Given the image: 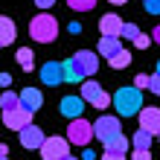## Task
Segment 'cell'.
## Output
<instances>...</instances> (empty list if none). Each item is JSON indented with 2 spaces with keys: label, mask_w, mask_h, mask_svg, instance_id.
<instances>
[{
  "label": "cell",
  "mask_w": 160,
  "mask_h": 160,
  "mask_svg": "<svg viewBox=\"0 0 160 160\" xmlns=\"http://www.w3.org/2000/svg\"><path fill=\"white\" fill-rule=\"evenodd\" d=\"M99 70V55L90 50H79L70 61H64V79L67 82H84Z\"/></svg>",
  "instance_id": "obj_1"
},
{
  "label": "cell",
  "mask_w": 160,
  "mask_h": 160,
  "mask_svg": "<svg viewBox=\"0 0 160 160\" xmlns=\"http://www.w3.org/2000/svg\"><path fill=\"white\" fill-rule=\"evenodd\" d=\"M29 35H32V41H38V44H52L58 38V21H55L50 12L35 15L29 21Z\"/></svg>",
  "instance_id": "obj_2"
},
{
  "label": "cell",
  "mask_w": 160,
  "mask_h": 160,
  "mask_svg": "<svg viewBox=\"0 0 160 160\" xmlns=\"http://www.w3.org/2000/svg\"><path fill=\"white\" fill-rule=\"evenodd\" d=\"M114 105H117V114L119 117H134L143 111V90L140 88H119L114 93Z\"/></svg>",
  "instance_id": "obj_3"
},
{
  "label": "cell",
  "mask_w": 160,
  "mask_h": 160,
  "mask_svg": "<svg viewBox=\"0 0 160 160\" xmlns=\"http://www.w3.org/2000/svg\"><path fill=\"white\" fill-rule=\"evenodd\" d=\"M93 137H96L93 122H88V119H70L67 122V140L73 146H88Z\"/></svg>",
  "instance_id": "obj_4"
},
{
  "label": "cell",
  "mask_w": 160,
  "mask_h": 160,
  "mask_svg": "<svg viewBox=\"0 0 160 160\" xmlns=\"http://www.w3.org/2000/svg\"><path fill=\"white\" fill-rule=\"evenodd\" d=\"M93 131H96V140L99 143H111V140H117L122 134V122L117 117H99L96 122H93Z\"/></svg>",
  "instance_id": "obj_5"
},
{
  "label": "cell",
  "mask_w": 160,
  "mask_h": 160,
  "mask_svg": "<svg viewBox=\"0 0 160 160\" xmlns=\"http://www.w3.org/2000/svg\"><path fill=\"white\" fill-rule=\"evenodd\" d=\"M82 99L88 102V105L99 108V111H105L111 102H114V96H108V93L102 90L96 82H90V79H88V82H82Z\"/></svg>",
  "instance_id": "obj_6"
},
{
  "label": "cell",
  "mask_w": 160,
  "mask_h": 160,
  "mask_svg": "<svg viewBox=\"0 0 160 160\" xmlns=\"http://www.w3.org/2000/svg\"><path fill=\"white\" fill-rule=\"evenodd\" d=\"M70 140L67 137H47V143L41 148V157L44 160H67L70 157Z\"/></svg>",
  "instance_id": "obj_7"
},
{
  "label": "cell",
  "mask_w": 160,
  "mask_h": 160,
  "mask_svg": "<svg viewBox=\"0 0 160 160\" xmlns=\"http://www.w3.org/2000/svg\"><path fill=\"white\" fill-rule=\"evenodd\" d=\"M3 122H6V128H12V131H23L26 125H32V111H26V108L9 111V114H3Z\"/></svg>",
  "instance_id": "obj_8"
},
{
  "label": "cell",
  "mask_w": 160,
  "mask_h": 160,
  "mask_svg": "<svg viewBox=\"0 0 160 160\" xmlns=\"http://www.w3.org/2000/svg\"><path fill=\"white\" fill-rule=\"evenodd\" d=\"M41 82L44 84H61V82H67L64 79V64L61 61H47L44 67H41Z\"/></svg>",
  "instance_id": "obj_9"
},
{
  "label": "cell",
  "mask_w": 160,
  "mask_h": 160,
  "mask_svg": "<svg viewBox=\"0 0 160 160\" xmlns=\"http://www.w3.org/2000/svg\"><path fill=\"white\" fill-rule=\"evenodd\" d=\"M122 29H125V21H122L119 15H102V21H99V32L102 35L122 38Z\"/></svg>",
  "instance_id": "obj_10"
},
{
  "label": "cell",
  "mask_w": 160,
  "mask_h": 160,
  "mask_svg": "<svg viewBox=\"0 0 160 160\" xmlns=\"http://www.w3.org/2000/svg\"><path fill=\"white\" fill-rule=\"evenodd\" d=\"M84 105H88V102H84L82 96H64V99H61V105H58V111H61L67 119H82Z\"/></svg>",
  "instance_id": "obj_11"
},
{
  "label": "cell",
  "mask_w": 160,
  "mask_h": 160,
  "mask_svg": "<svg viewBox=\"0 0 160 160\" xmlns=\"http://www.w3.org/2000/svg\"><path fill=\"white\" fill-rule=\"evenodd\" d=\"M140 128L148 134H160V108H143L140 111Z\"/></svg>",
  "instance_id": "obj_12"
},
{
  "label": "cell",
  "mask_w": 160,
  "mask_h": 160,
  "mask_svg": "<svg viewBox=\"0 0 160 160\" xmlns=\"http://www.w3.org/2000/svg\"><path fill=\"white\" fill-rule=\"evenodd\" d=\"M44 131L38 128V125H26L23 131H21V146L23 148H44Z\"/></svg>",
  "instance_id": "obj_13"
},
{
  "label": "cell",
  "mask_w": 160,
  "mask_h": 160,
  "mask_svg": "<svg viewBox=\"0 0 160 160\" xmlns=\"http://www.w3.org/2000/svg\"><path fill=\"white\" fill-rule=\"evenodd\" d=\"M44 105V96H41V90L38 88H23L21 90V108H26V111H38Z\"/></svg>",
  "instance_id": "obj_14"
},
{
  "label": "cell",
  "mask_w": 160,
  "mask_h": 160,
  "mask_svg": "<svg viewBox=\"0 0 160 160\" xmlns=\"http://www.w3.org/2000/svg\"><path fill=\"white\" fill-rule=\"evenodd\" d=\"M99 52L105 55V58L111 61L117 52H122V44H119V38H111V35H102V41H99Z\"/></svg>",
  "instance_id": "obj_15"
},
{
  "label": "cell",
  "mask_w": 160,
  "mask_h": 160,
  "mask_svg": "<svg viewBox=\"0 0 160 160\" xmlns=\"http://www.w3.org/2000/svg\"><path fill=\"white\" fill-rule=\"evenodd\" d=\"M15 41V23H12V18H0V44L9 47Z\"/></svg>",
  "instance_id": "obj_16"
},
{
  "label": "cell",
  "mask_w": 160,
  "mask_h": 160,
  "mask_svg": "<svg viewBox=\"0 0 160 160\" xmlns=\"http://www.w3.org/2000/svg\"><path fill=\"white\" fill-rule=\"evenodd\" d=\"M0 108H3V114H9V111H18V108H21V93L6 90L3 96H0Z\"/></svg>",
  "instance_id": "obj_17"
},
{
  "label": "cell",
  "mask_w": 160,
  "mask_h": 160,
  "mask_svg": "<svg viewBox=\"0 0 160 160\" xmlns=\"http://www.w3.org/2000/svg\"><path fill=\"white\" fill-rule=\"evenodd\" d=\"M15 58H18V64H21L23 70H32V67H35V52L29 50V47H21Z\"/></svg>",
  "instance_id": "obj_18"
},
{
  "label": "cell",
  "mask_w": 160,
  "mask_h": 160,
  "mask_svg": "<svg viewBox=\"0 0 160 160\" xmlns=\"http://www.w3.org/2000/svg\"><path fill=\"white\" fill-rule=\"evenodd\" d=\"M131 146H134V148H148V146H152V134H148V131H143V128H137V134H134V140H131Z\"/></svg>",
  "instance_id": "obj_19"
},
{
  "label": "cell",
  "mask_w": 160,
  "mask_h": 160,
  "mask_svg": "<svg viewBox=\"0 0 160 160\" xmlns=\"http://www.w3.org/2000/svg\"><path fill=\"white\" fill-rule=\"evenodd\" d=\"M108 64H111L114 70H122V67H128V64H131V52H128V50H122V52H117V55H114V58H111Z\"/></svg>",
  "instance_id": "obj_20"
},
{
  "label": "cell",
  "mask_w": 160,
  "mask_h": 160,
  "mask_svg": "<svg viewBox=\"0 0 160 160\" xmlns=\"http://www.w3.org/2000/svg\"><path fill=\"white\" fill-rule=\"evenodd\" d=\"M108 152H117V154H125V152H128V140H125V137L119 134L117 140H111V143H108Z\"/></svg>",
  "instance_id": "obj_21"
},
{
  "label": "cell",
  "mask_w": 160,
  "mask_h": 160,
  "mask_svg": "<svg viewBox=\"0 0 160 160\" xmlns=\"http://www.w3.org/2000/svg\"><path fill=\"white\" fill-rule=\"evenodd\" d=\"M70 9H76V12H90L93 6H96V0H67Z\"/></svg>",
  "instance_id": "obj_22"
},
{
  "label": "cell",
  "mask_w": 160,
  "mask_h": 160,
  "mask_svg": "<svg viewBox=\"0 0 160 160\" xmlns=\"http://www.w3.org/2000/svg\"><path fill=\"white\" fill-rule=\"evenodd\" d=\"M134 88H140V90L152 88V76H146V73H140V76H134Z\"/></svg>",
  "instance_id": "obj_23"
},
{
  "label": "cell",
  "mask_w": 160,
  "mask_h": 160,
  "mask_svg": "<svg viewBox=\"0 0 160 160\" xmlns=\"http://www.w3.org/2000/svg\"><path fill=\"white\" fill-rule=\"evenodd\" d=\"M137 35H140V29H137V26H134V23H125V29H122V38H128V41H134Z\"/></svg>",
  "instance_id": "obj_24"
},
{
  "label": "cell",
  "mask_w": 160,
  "mask_h": 160,
  "mask_svg": "<svg viewBox=\"0 0 160 160\" xmlns=\"http://www.w3.org/2000/svg\"><path fill=\"white\" fill-rule=\"evenodd\" d=\"M152 41H154V38H148V35H143V32H140L137 38H134V47H137V50H146V47L152 44Z\"/></svg>",
  "instance_id": "obj_25"
},
{
  "label": "cell",
  "mask_w": 160,
  "mask_h": 160,
  "mask_svg": "<svg viewBox=\"0 0 160 160\" xmlns=\"http://www.w3.org/2000/svg\"><path fill=\"white\" fill-rule=\"evenodd\" d=\"M131 160H152V152H148V148H134Z\"/></svg>",
  "instance_id": "obj_26"
},
{
  "label": "cell",
  "mask_w": 160,
  "mask_h": 160,
  "mask_svg": "<svg viewBox=\"0 0 160 160\" xmlns=\"http://www.w3.org/2000/svg\"><path fill=\"white\" fill-rule=\"evenodd\" d=\"M146 12L148 15H160V0H146Z\"/></svg>",
  "instance_id": "obj_27"
},
{
  "label": "cell",
  "mask_w": 160,
  "mask_h": 160,
  "mask_svg": "<svg viewBox=\"0 0 160 160\" xmlns=\"http://www.w3.org/2000/svg\"><path fill=\"white\" fill-rule=\"evenodd\" d=\"M154 93V96H160V76H152V88H148Z\"/></svg>",
  "instance_id": "obj_28"
},
{
  "label": "cell",
  "mask_w": 160,
  "mask_h": 160,
  "mask_svg": "<svg viewBox=\"0 0 160 160\" xmlns=\"http://www.w3.org/2000/svg\"><path fill=\"white\" fill-rule=\"evenodd\" d=\"M102 160H125V154H117V152H105Z\"/></svg>",
  "instance_id": "obj_29"
},
{
  "label": "cell",
  "mask_w": 160,
  "mask_h": 160,
  "mask_svg": "<svg viewBox=\"0 0 160 160\" xmlns=\"http://www.w3.org/2000/svg\"><path fill=\"white\" fill-rule=\"evenodd\" d=\"M52 3H55V0H35V6H41V9H44V12H47V9H50Z\"/></svg>",
  "instance_id": "obj_30"
},
{
  "label": "cell",
  "mask_w": 160,
  "mask_h": 160,
  "mask_svg": "<svg viewBox=\"0 0 160 160\" xmlns=\"http://www.w3.org/2000/svg\"><path fill=\"white\" fill-rule=\"evenodd\" d=\"M67 29H70V35H79V32H82V23H76V21H73Z\"/></svg>",
  "instance_id": "obj_31"
},
{
  "label": "cell",
  "mask_w": 160,
  "mask_h": 160,
  "mask_svg": "<svg viewBox=\"0 0 160 160\" xmlns=\"http://www.w3.org/2000/svg\"><path fill=\"white\" fill-rule=\"evenodd\" d=\"M152 38H154V41L160 44V26H154V32H152Z\"/></svg>",
  "instance_id": "obj_32"
},
{
  "label": "cell",
  "mask_w": 160,
  "mask_h": 160,
  "mask_svg": "<svg viewBox=\"0 0 160 160\" xmlns=\"http://www.w3.org/2000/svg\"><path fill=\"white\" fill-rule=\"evenodd\" d=\"M108 3H114V6H122V3H128V0H108Z\"/></svg>",
  "instance_id": "obj_33"
},
{
  "label": "cell",
  "mask_w": 160,
  "mask_h": 160,
  "mask_svg": "<svg viewBox=\"0 0 160 160\" xmlns=\"http://www.w3.org/2000/svg\"><path fill=\"white\" fill-rule=\"evenodd\" d=\"M157 76H160V61H157Z\"/></svg>",
  "instance_id": "obj_34"
},
{
  "label": "cell",
  "mask_w": 160,
  "mask_h": 160,
  "mask_svg": "<svg viewBox=\"0 0 160 160\" xmlns=\"http://www.w3.org/2000/svg\"><path fill=\"white\" fill-rule=\"evenodd\" d=\"M67 160H79V157H67Z\"/></svg>",
  "instance_id": "obj_35"
},
{
  "label": "cell",
  "mask_w": 160,
  "mask_h": 160,
  "mask_svg": "<svg viewBox=\"0 0 160 160\" xmlns=\"http://www.w3.org/2000/svg\"><path fill=\"white\" fill-rule=\"evenodd\" d=\"M143 3H146V0H143Z\"/></svg>",
  "instance_id": "obj_36"
}]
</instances>
